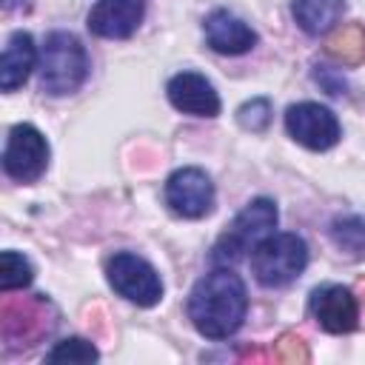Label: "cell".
Segmentation results:
<instances>
[{
	"mask_svg": "<svg viewBox=\"0 0 365 365\" xmlns=\"http://www.w3.org/2000/svg\"><path fill=\"white\" fill-rule=\"evenodd\" d=\"M245 282L228 265H220L202 279H197L188 294V319L208 339H228L231 334H237L245 319Z\"/></svg>",
	"mask_w": 365,
	"mask_h": 365,
	"instance_id": "1",
	"label": "cell"
},
{
	"mask_svg": "<svg viewBox=\"0 0 365 365\" xmlns=\"http://www.w3.org/2000/svg\"><path fill=\"white\" fill-rule=\"evenodd\" d=\"M40 88L48 97L74 94L88 77L86 46L71 31H51L40 48Z\"/></svg>",
	"mask_w": 365,
	"mask_h": 365,
	"instance_id": "2",
	"label": "cell"
},
{
	"mask_svg": "<svg viewBox=\"0 0 365 365\" xmlns=\"http://www.w3.org/2000/svg\"><path fill=\"white\" fill-rule=\"evenodd\" d=\"M274 228H277V205H274V200H268V197L251 200L234 217V222L220 234V240L214 242L211 262L214 265H234V262H240L248 251H254V245L259 240L274 234Z\"/></svg>",
	"mask_w": 365,
	"mask_h": 365,
	"instance_id": "3",
	"label": "cell"
},
{
	"mask_svg": "<svg viewBox=\"0 0 365 365\" xmlns=\"http://www.w3.org/2000/svg\"><path fill=\"white\" fill-rule=\"evenodd\" d=\"M308 265V245L297 234H268L251 251V271L259 285L282 288Z\"/></svg>",
	"mask_w": 365,
	"mask_h": 365,
	"instance_id": "4",
	"label": "cell"
},
{
	"mask_svg": "<svg viewBox=\"0 0 365 365\" xmlns=\"http://www.w3.org/2000/svg\"><path fill=\"white\" fill-rule=\"evenodd\" d=\"M106 277H108L111 288L123 299H128V302H134L140 308H151V305H157L163 299L160 274L154 271L151 262H145L143 257H137L131 251L114 254L108 259V265H106Z\"/></svg>",
	"mask_w": 365,
	"mask_h": 365,
	"instance_id": "5",
	"label": "cell"
},
{
	"mask_svg": "<svg viewBox=\"0 0 365 365\" xmlns=\"http://www.w3.org/2000/svg\"><path fill=\"white\" fill-rule=\"evenodd\" d=\"M48 165V143L31 123H17L9 128L3 148V171L17 182H34Z\"/></svg>",
	"mask_w": 365,
	"mask_h": 365,
	"instance_id": "6",
	"label": "cell"
},
{
	"mask_svg": "<svg viewBox=\"0 0 365 365\" xmlns=\"http://www.w3.org/2000/svg\"><path fill=\"white\" fill-rule=\"evenodd\" d=\"M285 131L294 143L311 148V151H328L339 143L342 128L331 108L319 103H294L285 111Z\"/></svg>",
	"mask_w": 365,
	"mask_h": 365,
	"instance_id": "7",
	"label": "cell"
},
{
	"mask_svg": "<svg viewBox=\"0 0 365 365\" xmlns=\"http://www.w3.org/2000/svg\"><path fill=\"white\" fill-rule=\"evenodd\" d=\"M165 205L185 220H200L214 208V182L202 168H177L165 180Z\"/></svg>",
	"mask_w": 365,
	"mask_h": 365,
	"instance_id": "8",
	"label": "cell"
},
{
	"mask_svg": "<svg viewBox=\"0 0 365 365\" xmlns=\"http://www.w3.org/2000/svg\"><path fill=\"white\" fill-rule=\"evenodd\" d=\"M311 317L317 325L328 334H348L359 322V305L356 297L342 285H319L311 294Z\"/></svg>",
	"mask_w": 365,
	"mask_h": 365,
	"instance_id": "9",
	"label": "cell"
},
{
	"mask_svg": "<svg viewBox=\"0 0 365 365\" xmlns=\"http://www.w3.org/2000/svg\"><path fill=\"white\" fill-rule=\"evenodd\" d=\"M143 17V0H97L88 11V31L106 40H125L140 29Z\"/></svg>",
	"mask_w": 365,
	"mask_h": 365,
	"instance_id": "10",
	"label": "cell"
},
{
	"mask_svg": "<svg viewBox=\"0 0 365 365\" xmlns=\"http://www.w3.org/2000/svg\"><path fill=\"white\" fill-rule=\"evenodd\" d=\"M165 94H168V103L182 114H194V117H217L220 114V94L214 91L211 80H205L197 71L174 74L165 86Z\"/></svg>",
	"mask_w": 365,
	"mask_h": 365,
	"instance_id": "11",
	"label": "cell"
},
{
	"mask_svg": "<svg viewBox=\"0 0 365 365\" xmlns=\"http://www.w3.org/2000/svg\"><path fill=\"white\" fill-rule=\"evenodd\" d=\"M202 29H205L208 46L220 54H245L257 46V31L245 20H240L237 14H231L225 9L211 11L205 17Z\"/></svg>",
	"mask_w": 365,
	"mask_h": 365,
	"instance_id": "12",
	"label": "cell"
},
{
	"mask_svg": "<svg viewBox=\"0 0 365 365\" xmlns=\"http://www.w3.org/2000/svg\"><path fill=\"white\" fill-rule=\"evenodd\" d=\"M37 60H40V54H37V46H34L31 34L29 31H14L6 40V48H3V57H0V88L3 91L20 88L29 80Z\"/></svg>",
	"mask_w": 365,
	"mask_h": 365,
	"instance_id": "13",
	"label": "cell"
},
{
	"mask_svg": "<svg viewBox=\"0 0 365 365\" xmlns=\"http://www.w3.org/2000/svg\"><path fill=\"white\" fill-rule=\"evenodd\" d=\"M291 14L305 34L319 37L342 20L345 0H291Z\"/></svg>",
	"mask_w": 365,
	"mask_h": 365,
	"instance_id": "14",
	"label": "cell"
},
{
	"mask_svg": "<svg viewBox=\"0 0 365 365\" xmlns=\"http://www.w3.org/2000/svg\"><path fill=\"white\" fill-rule=\"evenodd\" d=\"M328 54L354 66L359 60H365V29L359 23L342 26L331 40H328Z\"/></svg>",
	"mask_w": 365,
	"mask_h": 365,
	"instance_id": "15",
	"label": "cell"
},
{
	"mask_svg": "<svg viewBox=\"0 0 365 365\" xmlns=\"http://www.w3.org/2000/svg\"><path fill=\"white\" fill-rule=\"evenodd\" d=\"M331 240L336 248L348 254H362L365 251V217L345 214L331 222Z\"/></svg>",
	"mask_w": 365,
	"mask_h": 365,
	"instance_id": "16",
	"label": "cell"
},
{
	"mask_svg": "<svg viewBox=\"0 0 365 365\" xmlns=\"http://www.w3.org/2000/svg\"><path fill=\"white\" fill-rule=\"evenodd\" d=\"M34 279V268L31 262L17 254V251H3L0 257V291H17V288H26L31 285Z\"/></svg>",
	"mask_w": 365,
	"mask_h": 365,
	"instance_id": "17",
	"label": "cell"
},
{
	"mask_svg": "<svg viewBox=\"0 0 365 365\" xmlns=\"http://www.w3.org/2000/svg\"><path fill=\"white\" fill-rule=\"evenodd\" d=\"M97 359H100V351L83 336L63 339L46 354V362H97Z\"/></svg>",
	"mask_w": 365,
	"mask_h": 365,
	"instance_id": "18",
	"label": "cell"
},
{
	"mask_svg": "<svg viewBox=\"0 0 365 365\" xmlns=\"http://www.w3.org/2000/svg\"><path fill=\"white\" fill-rule=\"evenodd\" d=\"M237 120H240V125H242L245 131L259 134V131H265L268 123H271V103H268L265 97H254V100H248V103H242V106L237 108Z\"/></svg>",
	"mask_w": 365,
	"mask_h": 365,
	"instance_id": "19",
	"label": "cell"
},
{
	"mask_svg": "<svg viewBox=\"0 0 365 365\" xmlns=\"http://www.w3.org/2000/svg\"><path fill=\"white\" fill-rule=\"evenodd\" d=\"M277 356L285 359V362H305L308 359V351H305V342L294 334H285L279 342H277Z\"/></svg>",
	"mask_w": 365,
	"mask_h": 365,
	"instance_id": "20",
	"label": "cell"
},
{
	"mask_svg": "<svg viewBox=\"0 0 365 365\" xmlns=\"http://www.w3.org/2000/svg\"><path fill=\"white\" fill-rule=\"evenodd\" d=\"M314 80L328 91V94H334V97H339V94H345V77L339 74V71H334V68H325V66H317L314 68Z\"/></svg>",
	"mask_w": 365,
	"mask_h": 365,
	"instance_id": "21",
	"label": "cell"
},
{
	"mask_svg": "<svg viewBox=\"0 0 365 365\" xmlns=\"http://www.w3.org/2000/svg\"><path fill=\"white\" fill-rule=\"evenodd\" d=\"M26 6H29V0H3V11H17Z\"/></svg>",
	"mask_w": 365,
	"mask_h": 365,
	"instance_id": "22",
	"label": "cell"
}]
</instances>
